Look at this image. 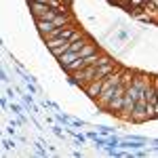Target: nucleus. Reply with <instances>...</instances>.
<instances>
[{"label": "nucleus", "mask_w": 158, "mask_h": 158, "mask_svg": "<svg viewBox=\"0 0 158 158\" xmlns=\"http://www.w3.org/2000/svg\"><path fill=\"white\" fill-rule=\"evenodd\" d=\"M152 80V76L148 74H135L133 80L127 85V93H124V103H122V110H120V116L122 120H131L133 116V110L137 106V99L143 95V89L148 86V82Z\"/></svg>", "instance_id": "nucleus-1"}, {"label": "nucleus", "mask_w": 158, "mask_h": 158, "mask_svg": "<svg viewBox=\"0 0 158 158\" xmlns=\"http://www.w3.org/2000/svg\"><path fill=\"white\" fill-rule=\"evenodd\" d=\"M116 68H120L118 63L114 61H106V63H97V70H95V80H103L108 74H112Z\"/></svg>", "instance_id": "nucleus-2"}, {"label": "nucleus", "mask_w": 158, "mask_h": 158, "mask_svg": "<svg viewBox=\"0 0 158 158\" xmlns=\"http://www.w3.org/2000/svg\"><path fill=\"white\" fill-rule=\"evenodd\" d=\"M101 91H103V80H93V82H89L85 86V93L91 99H97L101 95Z\"/></svg>", "instance_id": "nucleus-3"}, {"label": "nucleus", "mask_w": 158, "mask_h": 158, "mask_svg": "<svg viewBox=\"0 0 158 158\" xmlns=\"http://www.w3.org/2000/svg\"><path fill=\"white\" fill-rule=\"evenodd\" d=\"M36 21V27H38V32H40V36H47L49 32H53L57 25L53 23V21H49V19H34Z\"/></svg>", "instance_id": "nucleus-4"}, {"label": "nucleus", "mask_w": 158, "mask_h": 158, "mask_svg": "<svg viewBox=\"0 0 158 158\" xmlns=\"http://www.w3.org/2000/svg\"><path fill=\"white\" fill-rule=\"evenodd\" d=\"M70 44H72V40H65V42H63V44H59V47H55V49H51V53H53V55H55V57H57V59H59L61 55H63V53H65V51L70 49Z\"/></svg>", "instance_id": "nucleus-5"}, {"label": "nucleus", "mask_w": 158, "mask_h": 158, "mask_svg": "<svg viewBox=\"0 0 158 158\" xmlns=\"http://www.w3.org/2000/svg\"><path fill=\"white\" fill-rule=\"evenodd\" d=\"M55 120L59 122V124H63V127H68V124H72V118L68 116V114H63V112H55Z\"/></svg>", "instance_id": "nucleus-6"}, {"label": "nucleus", "mask_w": 158, "mask_h": 158, "mask_svg": "<svg viewBox=\"0 0 158 158\" xmlns=\"http://www.w3.org/2000/svg\"><path fill=\"white\" fill-rule=\"evenodd\" d=\"M9 112H13L15 116H19V114H23V108H21L19 103H13V101H11V106H9Z\"/></svg>", "instance_id": "nucleus-7"}, {"label": "nucleus", "mask_w": 158, "mask_h": 158, "mask_svg": "<svg viewBox=\"0 0 158 158\" xmlns=\"http://www.w3.org/2000/svg\"><path fill=\"white\" fill-rule=\"evenodd\" d=\"M25 89H27V93H32V95H38L36 82H32V80H25Z\"/></svg>", "instance_id": "nucleus-8"}, {"label": "nucleus", "mask_w": 158, "mask_h": 158, "mask_svg": "<svg viewBox=\"0 0 158 158\" xmlns=\"http://www.w3.org/2000/svg\"><path fill=\"white\" fill-rule=\"evenodd\" d=\"M2 146H4V150H15V148H17L15 137H13V139H2Z\"/></svg>", "instance_id": "nucleus-9"}, {"label": "nucleus", "mask_w": 158, "mask_h": 158, "mask_svg": "<svg viewBox=\"0 0 158 158\" xmlns=\"http://www.w3.org/2000/svg\"><path fill=\"white\" fill-rule=\"evenodd\" d=\"M99 135L110 137V135H114V129H112V127H99Z\"/></svg>", "instance_id": "nucleus-10"}, {"label": "nucleus", "mask_w": 158, "mask_h": 158, "mask_svg": "<svg viewBox=\"0 0 158 158\" xmlns=\"http://www.w3.org/2000/svg\"><path fill=\"white\" fill-rule=\"evenodd\" d=\"M51 131H53V135H57V137H61V139H63V131H61V124H55V127H53Z\"/></svg>", "instance_id": "nucleus-11"}, {"label": "nucleus", "mask_w": 158, "mask_h": 158, "mask_svg": "<svg viewBox=\"0 0 158 158\" xmlns=\"http://www.w3.org/2000/svg\"><path fill=\"white\" fill-rule=\"evenodd\" d=\"M42 146H44V143H36V154L38 156H47V150H44Z\"/></svg>", "instance_id": "nucleus-12"}, {"label": "nucleus", "mask_w": 158, "mask_h": 158, "mask_svg": "<svg viewBox=\"0 0 158 158\" xmlns=\"http://www.w3.org/2000/svg\"><path fill=\"white\" fill-rule=\"evenodd\" d=\"M0 108L9 110V95H2V101H0Z\"/></svg>", "instance_id": "nucleus-13"}, {"label": "nucleus", "mask_w": 158, "mask_h": 158, "mask_svg": "<svg viewBox=\"0 0 158 158\" xmlns=\"http://www.w3.org/2000/svg\"><path fill=\"white\" fill-rule=\"evenodd\" d=\"M0 78H2V82H4V85H9V80H11V78H9V74H6V70H2V72H0Z\"/></svg>", "instance_id": "nucleus-14"}, {"label": "nucleus", "mask_w": 158, "mask_h": 158, "mask_svg": "<svg viewBox=\"0 0 158 158\" xmlns=\"http://www.w3.org/2000/svg\"><path fill=\"white\" fill-rule=\"evenodd\" d=\"M85 120H78V118H72V127H85Z\"/></svg>", "instance_id": "nucleus-15"}, {"label": "nucleus", "mask_w": 158, "mask_h": 158, "mask_svg": "<svg viewBox=\"0 0 158 158\" xmlns=\"http://www.w3.org/2000/svg\"><path fill=\"white\" fill-rule=\"evenodd\" d=\"M118 38H120V40H127V38H129V34H127L124 30H120V32H118Z\"/></svg>", "instance_id": "nucleus-16"}, {"label": "nucleus", "mask_w": 158, "mask_h": 158, "mask_svg": "<svg viewBox=\"0 0 158 158\" xmlns=\"http://www.w3.org/2000/svg\"><path fill=\"white\" fill-rule=\"evenodd\" d=\"M154 86H156V97H158V76H154Z\"/></svg>", "instance_id": "nucleus-17"}, {"label": "nucleus", "mask_w": 158, "mask_h": 158, "mask_svg": "<svg viewBox=\"0 0 158 158\" xmlns=\"http://www.w3.org/2000/svg\"><path fill=\"white\" fill-rule=\"evenodd\" d=\"M148 143H152V146H158V137H156V139H150Z\"/></svg>", "instance_id": "nucleus-18"}, {"label": "nucleus", "mask_w": 158, "mask_h": 158, "mask_svg": "<svg viewBox=\"0 0 158 158\" xmlns=\"http://www.w3.org/2000/svg\"><path fill=\"white\" fill-rule=\"evenodd\" d=\"M154 154H158V146H154Z\"/></svg>", "instance_id": "nucleus-19"}]
</instances>
